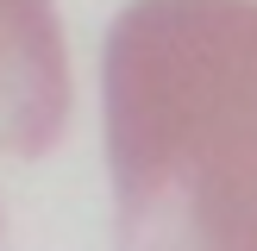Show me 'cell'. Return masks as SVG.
Wrapping results in <instances>:
<instances>
[{"mask_svg":"<svg viewBox=\"0 0 257 251\" xmlns=\"http://www.w3.org/2000/svg\"><path fill=\"white\" fill-rule=\"evenodd\" d=\"M100 100L119 251H257V0H132Z\"/></svg>","mask_w":257,"mask_h":251,"instance_id":"obj_1","label":"cell"},{"mask_svg":"<svg viewBox=\"0 0 257 251\" xmlns=\"http://www.w3.org/2000/svg\"><path fill=\"white\" fill-rule=\"evenodd\" d=\"M69 126V50L50 0H0V157H38Z\"/></svg>","mask_w":257,"mask_h":251,"instance_id":"obj_2","label":"cell"}]
</instances>
